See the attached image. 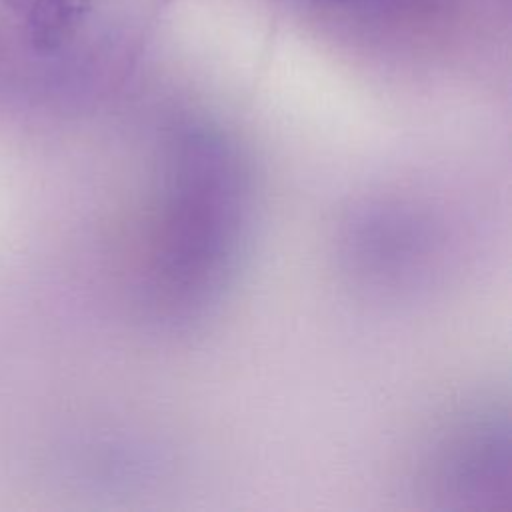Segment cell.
Returning <instances> with one entry per match:
<instances>
[{
	"label": "cell",
	"instance_id": "6da1fadb",
	"mask_svg": "<svg viewBox=\"0 0 512 512\" xmlns=\"http://www.w3.org/2000/svg\"><path fill=\"white\" fill-rule=\"evenodd\" d=\"M250 224V174L230 136L206 124L172 130L148 262L154 312L170 324L206 316L238 270Z\"/></svg>",
	"mask_w": 512,
	"mask_h": 512
},
{
	"label": "cell",
	"instance_id": "7a4b0ae2",
	"mask_svg": "<svg viewBox=\"0 0 512 512\" xmlns=\"http://www.w3.org/2000/svg\"><path fill=\"white\" fill-rule=\"evenodd\" d=\"M508 432L496 418L468 424L452 438L440 462L444 494L460 500H488L508 490Z\"/></svg>",
	"mask_w": 512,
	"mask_h": 512
},
{
	"label": "cell",
	"instance_id": "3957f363",
	"mask_svg": "<svg viewBox=\"0 0 512 512\" xmlns=\"http://www.w3.org/2000/svg\"><path fill=\"white\" fill-rule=\"evenodd\" d=\"M40 50L62 46L82 24L94 0H4Z\"/></svg>",
	"mask_w": 512,
	"mask_h": 512
},
{
	"label": "cell",
	"instance_id": "277c9868",
	"mask_svg": "<svg viewBox=\"0 0 512 512\" xmlns=\"http://www.w3.org/2000/svg\"><path fill=\"white\" fill-rule=\"evenodd\" d=\"M316 2H332V4H342V2H352V0H316Z\"/></svg>",
	"mask_w": 512,
	"mask_h": 512
}]
</instances>
